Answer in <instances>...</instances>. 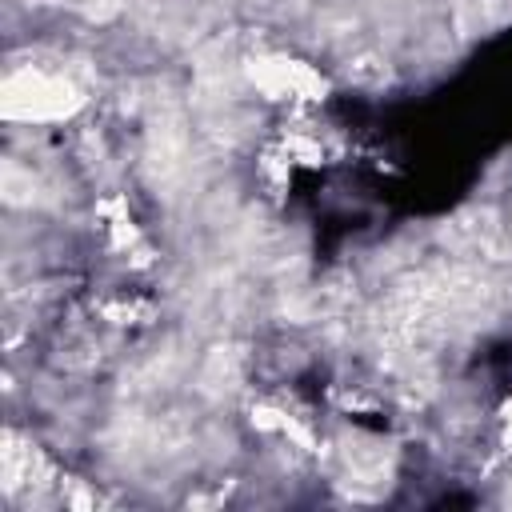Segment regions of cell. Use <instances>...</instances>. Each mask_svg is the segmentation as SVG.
<instances>
[{
    "mask_svg": "<svg viewBox=\"0 0 512 512\" xmlns=\"http://www.w3.org/2000/svg\"><path fill=\"white\" fill-rule=\"evenodd\" d=\"M292 64L296 60H288V56H260V60H252V68H248V76H252V84L264 92V96H292Z\"/></svg>",
    "mask_w": 512,
    "mask_h": 512,
    "instance_id": "2",
    "label": "cell"
},
{
    "mask_svg": "<svg viewBox=\"0 0 512 512\" xmlns=\"http://www.w3.org/2000/svg\"><path fill=\"white\" fill-rule=\"evenodd\" d=\"M500 420H504V444L512 448V400L504 404V412H500Z\"/></svg>",
    "mask_w": 512,
    "mask_h": 512,
    "instance_id": "5",
    "label": "cell"
},
{
    "mask_svg": "<svg viewBox=\"0 0 512 512\" xmlns=\"http://www.w3.org/2000/svg\"><path fill=\"white\" fill-rule=\"evenodd\" d=\"M384 64L380 56H356V64L348 60V80H384Z\"/></svg>",
    "mask_w": 512,
    "mask_h": 512,
    "instance_id": "4",
    "label": "cell"
},
{
    "mask_svg": "<svg viewBox=\"0 0 512 512\" xmlns=\"http://www.w3.org/2000/svg\"><path fill=\"white\" fill-rule=\"evenodd\" d=\"M32 196H36L32 172H20L16 164H4V200L12 208H20V204H32Z\"/></svg>",
    "mask_w": 512,
    "mask_h": 512,
    "instance_id": "3",
    "label": "cell"
},
{
    "mask_svg": "<svg viewBox=\"0 0 512 512\" xmlns=\"http://www.w3.org/2000/svg\"><path fill=\"white\" fill-rule=\"evenodd\" d=\"M84 104L80 88L64 76H44L36 68L12 72L0 88V112L12 124H44V120H68Z\"/></svg>",
    "mask_w": 512,
    "mask_h": 512,
    "instance_id": "1",
    "label": "cell"
}]
</instances>
